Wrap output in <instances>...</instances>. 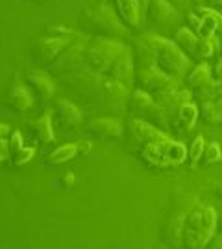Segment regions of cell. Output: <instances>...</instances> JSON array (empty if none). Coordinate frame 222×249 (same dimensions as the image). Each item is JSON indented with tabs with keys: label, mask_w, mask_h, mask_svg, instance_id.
I'll return each instance as SVG.
<instances>
[{
	"label": "cell",
	"mask_w": 222,
	"mask_h": 249,
	"mask_svg": "<svg viewBox=\"0 0 222 249\" xmlns=\"http://www.w3.org/2000/svg\"><path fill=\"white\" fill-rule=\"evenodd\" d=\"M187 85L189 89H193L195 92H198L200 89H204L205 85H209L213 81V71L209 69V65L204 61H200L193 71L187 74Z\"/></svg>",
	"instance_id": "ffe728a7"
},
{
	"label": "cell",
	"mask_w": 222,
	"mask_h": 249,
	"mask_svg": "<svg viewBox=\"0 0 222 249\" xmlns=\"http://www.w3.org/2000/svg\"><path fill=\"white\" fill-rule=\"evenodd\" d=\"M87 26L91 28V32H95L98 37H104V39L117 41V37L126 36V26L107 6H100L89 13Z\"/></svg>",
	"instance_id": "277c9868"
},
{
	"label": "cell",
	"mask_w": 222,
	"mask_h": 249,
	"mask_svg": "<svg viewBox=\"0 0 222 249\" xmlns=\"http://www.w3.org/2000/svg\"><path fill=\"white\" fill-rule=\"evenodd\" d=\"M221 57H222V55H221Z\"/></svg>",
	"instance_id": "7bdbcfd3"
},
{
	"label": "cell",
	"mask_w": 222,
	"mask_h": 249,
	"mask_svg": "<svg viewBox=\"0 0 222 249\" xmlns=\"http://www.w3.org/2000/svg\"><path fill=\"white\" fill-rule=\"evenodd\" d=\"M211 190H213V194L221 199V203H222V181H217V183H213V188H211Z\"/></svg>",
	"instance_id": "d590c367"
},
{
	"label": "cell",
	"mask_w": 222,
	"mask_h": 249,
	"mask_svg": "<svg viewBox=\"0 0 222 249\" xmlns=\"http://www.w3.org/2000/svg\"><path fill=\"white\" fill-rule=\"evenodd\" d=\"M174 43H176L178 48L185 53L189 59L200 61V57H198L200 37L196 36L193 30H189V28H180V30H176V34H174Z\"/></svg>",
	"instance_id": "ac0fdd59"
},
{
	"label": "cell",
	"mask_w": 222,
	"mask_h": 249,
	"mask_svg": "<svg viewBox=\"0 0 222 249\" xmlns=\"http://www.w3.org/2000/svg\"><path fill=\"white\" fill-rule=\"evenodd\" d=\"M72 41H74V37H41L37 41V61L43 63V65L54 63Z\"/></svg>",
	"instance_id": "9c48e42d"
},
{
	"label": "cell",
	"mask_w": 222,
	"mask_h": 249,
	"mask_svg": "<svg viewBox=\"0 0 222 249\" xmlns=\"http://www.w3.org/2000/svg\"><path fill=\"white\" fill-rule=\"evenodd\" d=\"M54 113H56L58 124L61 125L63 129H72V127H76L78 124H81V120H83L80 109L74 106L72 102H69V100H65V98L56 100V109H54Z\"/></svg>",
	"instance_id": "7c38bea8"
},
{
	"label": "cell",
	"mask_w": 222,
	"mask_h": 249,
	"mask_svg": "<svg viewBox=\"0 0 222 249\" xmlns=\"http://www.w3.org/2000/svg\"><path fill=\"white\" fill-rule=\"evenodd\" d=\"M217 232L222 234V207L221 211H217Z\"/></svg>",
	"instance_id": "8d00e7d4"
},
{
	"label": "cell",
	"mask_w": 222,
	"mask_h": 249,
	"mask_svg": "<svg viewBox=\"0 0 222 249\" xmlns=\"http://www.w3.org/2000/svg\"><path fill=\"white\" fill-rule=\"evenodd\" d=\"M141 39L142 43L146 46H150V50L154 52V59H156V69L158 71L170 76L172 80H183V78H187V74L191 72V59L178 48L174 41L160 36H154V34H146Z\"/></svg>",
	"instance_id": "7a4b0ae2"
},
{
	"label": "cell",
	"mask_w": 222,
	"mask_h": 249,
	"mask_svg": "<svg viewBox=\"0 0 222 249\" xmlns=\"http://www.w3.org/2000/svg\"><path fill=\"white\" fill-rule=\"evenodd\" d=\"M85 48L87 46L83 45V43H71V45L67 46V50H63L61 55L56 59V69L61 71L65 67H71L78 57L85 55Z\"/></svg>",
	"instance_id": "d4e9b609"
},
{
	"label": "cell",
	"mask_w": 222,
	"mask_h": 249,
	"mask_svg": "<svg viewBox=\"0 0 222 249\" xmlns=\"http://www.w3.org/2000/svg\"><path fill=\"white\" fill-rule=\"evenodd\" d=\"M213 80H215V83L219 85V90H221V94H222V57L219 59V61H217V65H215Z\"/></svg>",
	"instance_id": "d6a6232c"
},
{
	"label": "cell",
	"mask_w": 222,
	"mask_h": 249,
	"mask_svg": "<svg viewBox=\"0 0 222 249\" xmlns=\"http://www.w3.org/2000/svg\"><path fill=\"white\" fill-rule=\"evenodd\" d=\"M217 46H219V41H217L215 36L200 37V48H198V57H200V61L209 59V57L217 52Z\"/></svg>",
	"instance_id": "f1b7e54d"
},
{
	"label": "cell",
	"mask_w": 222,
	"mask_h": 249,
	"mask_svg": "<svg viewBox=\"0 0 222 249\" xmlns=\"http://www.w3.org/2000/svg\"><path fill=\"white\" fill-rule=\"evenodd\" d=\"M219 100H221V104H222V96H221V98H219Z\"/></svg>",
	"instance_id": "b9f144b4"
},
{
	"label": "cell",
	"mask_w": 222,
	"mask_h": 249,
	"mask_svg": "<svg viewBox=\"0 0 222 249\" xmlns=\"http://www.w3.org/2000/svg\"><path fill=\"white\" fill-rule=\"evenodd\" d=\"M156 102L160 106V113L161 118H163V124H165V129H170V122L180 113V109L185 104H191V92L189 90H174V92H170V94L156 100Z\"/></svg>",
	"instance_id": "30bf717a"
},
{
	"label": "cell",
	"mask_w": 222,
	"mask_h": 249,
	"mask_svg": "<svg viewBox=\"0 0 222 249\" xmlns=\"http://www.w3.org/2000/svg\"><path fill=\"white\" fill-rule=\"evenodd\" d=\"M198 115L202 118L205 125L222 124V104L221 100H211V102H204Z\"/></svg>",
	"instance_id": "cb8c5ba5"
},
{
	"label": "cell",
	"mask_w": 222,
	"mask_h": 249,
	"mask_svg": "<svg viewBox=\"0 0 222 249\" xmlns=\"http://www.w3.org/2000/svg\"><path fill=\"white\" fill-rule=\"evenodd\" d=\"M221 159H222L221 146L217 142H209V144H205L204 153H202V157L198 160V164H200V166H211V164L219 162Z\"/></svg>",
	"instance_id": "83f0119b"
},
{
	"label": "cell",
	"mask_w": 222,
	"mask_h": 249,
	"mask_svg": "<svg viewBox=\"0 0 222 249\" xmlns=\"http://www.w3.org/2000/svg\"><path fill=\"white\" fill-rule=\"evenodd\" d=\"M8 104L11 109H15L19 113H22V111H28L32 104H34V96H32V92L28 89L26 85L22 83V81H13V85H11V89H9V94H8Z\"/></svg>",
	"instance_id": "d6986e66"
},
{
	"label": "cell",
	"mask_w": 222,
	"mask_h": 249,
	"mask_svg": "<svg viewBox=\"0 0 222 249\" xmlns=\"http://www.w3.org/2000/svg\"><path fill=\"white\" fill-rule=\"evenodd\" d=\"M204 148H205V141L202 135H196L195 139H193V142H191V150H189V162H191V166H195L198 164V160L202 157V153H204Z\"/></svg>",
	"instance_id": "f546056e"
},
{
	"label": "cell",
	"mask_w": 222,
	"mask_h": 249,
	"mask_svg": "<svg viewBox=\"0 0 222 249\" xmlns=\"http://www.w3.org/2000/svg\"><path fill=\"white\" fill-rule=\"evenodd\" d=\"M87 131L102 141H117L122 135V127L117 120H111V118H95L89 122Z\"/></svg>",
	"instance_id": "4fadbf2b"
},
{
	"label": "cell",
	"mask_w": 222,
	"mask_h": 249,
	"mask_svg": "<svg viewBox=\"0 0 222 249\" xmlns=\"http://www.w3.org/2000/svg\"><path fill=\"white\" fill-rule=\"evenodd\" d=\"M130 135L141 146L146 144H165L170 141V137L163 129L156 127L154 124L141 120V118H132L130 120Z\"/></svg>",
	"instance_id": "ba28073f"
},
{
	"label": "cell",
	"mask_w": 222,
	"mask_h": 249,
	"mask_svg": "<svg viewBox=\"0 0 222 249\" xmlns=\"http://www.w3.org/2000/svg\"><path fill=\"white\" fill-rule=\"evenodd\" d=\"M193 11L200 18V24H198V30H196L198 37H211L215 36L217 30L222 28V15L219 11L209 8H195Z\"/></svg>",
	"instance_id": "9a60e30c"
},
{
	"label": "cell",
	"mask_w": 222,
	"mask_h": 249,
	"mask_svg": "<svg viewBox=\"0 0 222 249\" xmlns=\"http://www.w3.org/2000/svg\"><path fill=\"white\" fill-rule=\"evenodd\" d=\"M196 118H198V107L191 102L180 109V113L174 116V120L170 122V129L178 135H187L196 124Z\"/></svg>",
	"instance_id": "2e32d148"
},
{
	"label": "cell",
	"mask_w": 222,
	"mask_h": 249,
	"mask_svg": "<svg viewBox=\"0 0 222 249\" xmlns=\"http://www.w3.org/2000/svg\"><path fill=\"white\" fill-rule=\"evenodd\" d=\"M217 234V211L205 205H191L183 214L182 248L204 249Z\"/></svg>",
	"instance_id": "6da1fadb"
},
{
	"label": "cell",
	"mask_w": 222,
	"mask_h": 249,
	"mask_svg": "<svg viewBox=\"0 0 222 249\" xmlns=\"http://www.w3.org/2000/svg\"><path fill=\"white\" fill-rule=\"evenodd\" d=\"M144 17L148 18V22L154 24L158 30H169L178 22L180 13L167 0H150Z\"/></svg>",
	"instance_id": "52a82bcc"
},
{
	"label": "cell",
	"mask_w": 222,
	"mask_h": 249,
	"mask_svg": "<svg viewBox=\"0 0 222 249\" xmlns=\"http://www.w3.org/2000/svg\"><path fill=\"white\" fill-rule=\"evenodd\" d=\"M128 109H130V115H133L135 118L146 120V122H150L156 127H160V129L165 127L160 113V106H158V102L152 98L148 92H144L141 89L133 90L132 94H130Z\"/></svg>",
	"instance_id": "8992f818"
},
{
	"label": "cell",
	"mask_w": 222,
	"mask_h": 249,
	"mask_svg": "<svg viewBox=\"0 0 222 249\" xmlns=\"http://www.w3.org/2000/svg\"><path fill=\"white\" fill-rule=\"evenodd\" d=\"M78 155V144H65V146H60L46 157V162L48 164H61V162H67V160L74 159Z\"/></svg>",
	"instance_id": "4316f807"
},
{
	"label": "cell",
	"mask_w": 222,
	"mask_h": 249,
	"mask_svg": "<svg viewBox=\"0 0 222 249\" xmlns=\"http://www.w3.org/2000/svg\"><path fill=\"white\" fill-rule=\"evenodd\" d=\"M161 150H163L165 159L169 160V164H180V162H183L185 157L189 155L185 150V146L182 142H176V141H169V142L161 144Z\"/></svg>",
	"instance_id": "484cf974"
},
{
	"label": "cell",
	"mask_w": 222,
	"mask_h": 249,
	"mask_svg": "<svg viewBox=\"0 0 222 249\" xmlns=\"http://www.w3.org/2000/svg\"><path fill=\"white\" fill-rule=\"evenodd\" d=\"M76 144H78V151H81V153H87L91 150V144L89 142H76Z\"/></svg>",
	"instance_id": "f35d334b"
},
{
	"label": "cell",
	"mask_w": 222,
	"mask_h": 249,
	"mask_svg": "<svg viewBox=\"0 0 222 249\" xmlns=\"http://www.w3.org/2000/svg\"><path fill=\"white\" fill-rule=\"evenodd\" d=\"M9 146H11V155H13V151L24 148V146H22V139H20V133H19V131H13L11 141H9Z\"/></svg>",
	"instance_id": "836d02e7"
},
{
	"label": "cell",
	"mask_w": 222,
	"mask_h": 249,
	"mask_svg": "<svg viewBox=\"0 0 222 249\" xmlns=\"http://www.w3.org/2000/svg\"><path fill=\"white\" fill-rule=\"evenodd\" d=\"M30 129L36 135V139L41 144H52L54 142V129H52V113H44L37 120L30 122Z\"/></svg>",
	"instance_id": "7402d4cb"
},
{
	"label": "cell",
	"mask_w": 222,
	"mask_h": 249,
	"mask_svg": "<svg viewBox=\"0 0 222 249\" xmlns=\"http://www.w3.org/2000/svg\"><path fill=\"white\" fill-rule=\"evenodd\" d=\"M34 153H36L34 148H20V150L13 151V155H11L13 164H15V166H22V164H26L28 160H32Z\"/></svg>",
	"instance_id": "4dcf8cb0"
},
{
	"label": "cell",
	"mask_w": 222,
	"mask_h": 249,
	"mask_svg": "<svg viewBox=\"0 0 222 249\" xmlns=\"http://www.w3.org/2000/svg\"><path fill=\"white\" fill-rule=\"evenodd\" d=\"M100 92L104 94V98L107 100V104L111 107H122L126 104V100L130 96L128 92V85L119 83L115 80H102L100 83Z\"/></svg>",
	"instance_id": "e0dca14e"
},
{
	"label": "cell",
	"mask_w": 222,
	"mask_h": 249,
	"mask_svg": "<svg viewBox=\"0 0 222 249\" xmlns=\"http://www.w3.org/2000/svg\"><path fill=\"white\" fill-rule=\"evenodd\" d=\"M204 249H222V234L221 232H217L213 238H211V242H209Z\"/></svg>",
	"instance_id": "e575fe53"
},
{
	"label": "cell",
	"mask_w": 222,
	"mask_h": 249,
	"mask_svg": "<svg viewBox=\"0 0 222 249\" xmlns=\"http://www.w3.org/2000/svg\"><path fill=\"white\" fill-rule=\"evenodd\" d=\"M8 135H9V125L0 124V139H4V137H8Z\"/></svg>",
	"instance_id": "ab89813d"
},
{
	"label": "cell",
	"mask_w": 222,
	"mask_h": 249,
	"mask_svg": "<svg viewBox=\"0 0 222 249\" xmlns=\"http://www.w3.org/2000/svg\"><path fill=\"white\" fill-rule=\"evenodd\" d=\"M141 157L148 166H152V168L163 170V168H167V166H170L169 160L165 159V155H163L161 144H146V146H142Z\"/></svg>",
	"instance_id": "603a6c76"
},
{
	"label": "cell",
	"mask_w": 222,
	"mask_h": 249,
	"mask_svg": "<svg viewBox=\"0 0 222 249\" xmlns=\"http://www.w3.org/2000/svg\"><path fill=\"white\" fill-rule=\"evenodd\" d=\"M167 2H170V4H172V6H174V8H185L187 6V0H167Z\"/></svg>",
	"instance_id": "74e56055"
},
{
	"label": "cell",
	"mask_w": 222,
	"mask_h": 249,
	"mask_svg": "<svg viewBox=\"0 0 222 249\" xmlns=\"http://www.w3.org/2000/svg\"><path fill=\"white\" fill-rule=\"evenodd\" d=\"M9 157H11V146H9V141L0 139V164L6 162Z\"/></svg>",
	"instance_id": "1f68e13d"
},
{
	"label": "cell",
	"mask_w": 222,
	"mask_h": 249,
	"mask_svg": "<svg viewBox=\"0 0 222 249\" xmlns=\"http://www.w3.org/2000/svg\"><path fill=\"white\" fill-rule=\"evenodd\" d=\"M207 2H209L213 8H222V0H207Z\"/></svg>",
	"instance_id": "60d3db41"
},
{
	"label": "cell",
	"mask_w": 222,
	"mask_h": 249,
	"mask_svg": "<svg viewBox=\"0 0 222 249\" xmlns=\"http://www.w3.org/2000/svg\"><path fill=\"white\" fill-rule=\"evenodd\" d=\"M107 74H109L111 80L124 83V85H132L135 81V63H133V55L130 53L128 48L117 57V61L111 65Z\"/></svg>",
	"instance_id": "8fae6325"
},
{
	"label": "cell",
	"mask_w": 222,
	"mask_h": 249,
	"mask_svg": "<svg viewBox=\"0 0 222 249\" xmlns=\"http://www.w3.org/2000/svg\"><path fill=\"white\" fill-rule=\"evenodd\" d=\"M115 2L117 13L121 20L124 22V26L137 30L141 26L142 20V9L139 6V0H113Z\"/></svg>",
	"instance_id": "5bb4252c"
},
{
	"label": "cell",
	"mask_w": 222,
	"mask_h": 249,
	"mask_svg": "<svg viewBox=\"0 0 222 249\" xmlns=\"http://www.w3.org/2000/svg\"><path fill=\"white\" fill-rule=\"evenodd\" d=\"M135 81L139 85V89L148 92L152 98L158 100L167 96L170 92H174L178 85V80H172L170 76L163 74L158 69H148V71H141V72H135Z\"/></svg>",
	"instance_id": "5b68a950"
},
{
	"label": "cell",
	"mask_w": 222,
	"mask_h": 249,
	"mask_svg": "<svg viewBox=\"0 0 222 249\" xmlns=\"http://www.w3.org/2000/svg\"><path fill=\"white\" fill-rule=\"evenodd\" d=\"M28 83L32 85V89L36 90L37 94H39V98L43 100V102L52 100L56 87H54V81L48 74H44V72H41V71L32 72V74L28 76Z\"/></svg>",
	"instance_id": "44dd1931"
},
{
	"label": "cell",
	"mask_w": 222,
	"mask_h": 249,
	"mask_svg": "<svg viewBox=\"0 0 222 249\" xmlns=\"http://www.w3.org/2000/svg\"><path fill=\"white\" fill-rule=\"evenodd\" d=\"M126 50V46L121 41L97 37L93 43H89L85 48V65L95 74H106L109 72L111 65L117 61V57Z\"/></svg>",
	"instance_id": "3957f363"
}]
</instances>
